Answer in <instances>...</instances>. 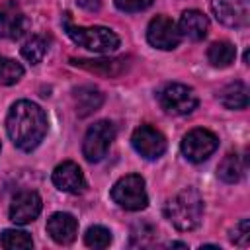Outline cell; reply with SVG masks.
<instances>
[{
	"instance_id": "1",
	"label": "cell",
	"mask_w": 250,
	"mask_h": 250,
	"mask_svg": "<svg viewBox=\"0 0 250 250\" xmlns=\"http://www.w3.org/2000/svg\"><path fill=\"white\" fill-rule=\"evenodd\" d=\"M47 127L45 111L29 100L16 102L6 115V133L14 146L23 152H31L41 145L47 135Z\"/></svg>"
},
{
	"instance_id": "2",
	"label": "cell",
	"mask_w": 250,
	"mask_h": 250,
	"mask_svg": "<svg viewBox=\"0 0 250 250\" xmlns=\"http://www.w3.org/2000/svg\"><path fill=\"white\" fill-rule=\"evenodd\" d=\"M164 217L178 230H193L199 227L203 217V199L195 188H186L178 191L164 205Z\"/></svg>"
},
{
	"instance_id": "3",
	"label": "cell",
	"mask_w": 250,
	"mask_h": 250,
	"mask_svg": "<svg viewBox=\"0 0 250 250\" xmlns=\"http://www.w3.org/2000/svg\"><path fill=\"white\" fill-rule=\"evenodd\" d=\"M62 25H64V31L66 35L80 47L88 49V51H94V53H111L119 47V37L109 29V27H104V25H94V27H82V25H74L70 21V16L64 14L62 18Z\"/></svg>"
},
{
	"instance_id": "4",
	"label": "cell",
	"mask_w": 250,
	"mask_h": 250,
	"mask_svg": "<svg viewBox=\"0 0 250 250\" xmlns=\"http://www.w3.org/2000/svg\"><path fill=\"white\" fill-rule=\"evenodd\" d=\"M111 199L127 211H143L148 205L145 180L139 174H127L119 178L111 188Z\"/></svg>"
},
{
	"instance_id": "5",
	"label": "cell",
	"mask_w": 250,
	"mask_h": 250,
	"mask_svg": "<svg viewBox=\"0 0 250 250\" xmlns=\"http://www.w3.org/2000/svg\"><path fill=\"white\" fill-rule=\"evenodd\" d=\"M158 102H160L162 109L170 115H188L199 104L195 90L186 84H180V82L166 84L162 88V92L158 94Z\"/></svg>"
},
{
	"instance_id": "6",
	"label": "cell",
	"mask_w": 250,
	"mask_h": 250,
	"mask_svg": "<svg viewBox=\"0 0 250 250\" xmlns=\"http://www.w3.org/2000/svg\"><path fill=\"white\" fill-rule=\"evenodd\" d=\"M115 139V127L111 121L102 119L96 121L94 125L88 127L86 135H84V143H82V154L88 162H100L107 150L111 141Z\"/></svg>"
},
{
	"instance_id": "7",
	"label": "cell",
	"mask_w": 250,
	"mask_h": 250,
	"mask_svg": "<svg viewBox=\"0 0 250 250\" xmlns=\"http://www.w3.org/2000/svg\"><path fill=\"white\" fill-rule=\"evenodd\" d=\"M217 146H219L217 135L211 133L209 129H201V127L191 129L188 135H184L182 145H180L182 154L189 162H195V164L207 160L217 150Z\"/></svg>"
},
{
	"instance_id": "8",
	"label": "cell",
	"mask_w": 250,
	"mask_h": 250,
	"mask_svg": "<svg viewBox=\"0 0 250 250\" xmlns=\"http://www.w3.org/2000/svg\"><path fill=\"white\" fill-rule=\"evenodd\" d=\"M180 29L178 23L172 21L168 16H156L150 20L148 27H146V41L154 47V49H162V51H172L180 45Z\"/></svg>"
},
{
	"instance_id": "9",
	"label": "cell",
	"mask_w": 250,
	"mask_h": 250,
	"mask_svg": "<svg viewBox=\"0 0 250 250\" xmlns=\"http://www.w3.org/2000/svg\"><path fill=\"white\" fill-rule=\"evenodd\" d=\"M211 10L227 27H246L250 23V0H211Z\"/></svg>"
},
{
	"instance_id": "10",
	"label": "cell",
	"mask_w": 250,
	"mask_h": 250,
	"mask_svg": "<svg viewBox=\"0 0 250 250\" xmlns=\"http://www.w3.org/2000/svg\"><path fill=\"white\" fill-rule=\"evenodd\" d=\"M131 145L146 160H156L166 150V139H164V135L158 129H154L152 125H141V127H137L133 131Z\"/></svg>"
},
{
	"instance_id": "11",
	"label": "cell",
	"mask_w": 250,
	"mask_h": 250,
	"mask_svg": "<svg viewBox=\"0 0 250 250\" xmlns=\"http://www.w3.org/2000/svg\"><path fill=\"white\" fill-rule=\"evenodd\" d=\"M41 207L43 203L37 191H31V189L20 191L10 203V221H14L16 225H27L37 219V215L41 213Z\"/></svg>"
},
{
	"instance_id": "12",
	"label": "cell",
	"mask_w": 250,
	"mask_h": 250,
	"mask_svg": "<svg viewBox=\"0 0 250 250\" xmlns=\"http://www.w3.org/2000/svg\"><path fill=\"white\" fill-rule=\"evenodd\" d=\"M51 180L61 191H66V193H82L86 188V180H84L80 166L76 162H70V160L59 164L53 170Z\"/></svg>"
},
{
	"instance_id": "13",
	"label": "cell",
	"mask_w": 250,
	"mask_h": 250,
	"mask_svg": "<svg viewBox=\"0 0 250 250\" xmlns=\"http://www.w3.org/2000/svg\"><path fill=\"white\" fill-rule=\"evenodd\" d=\"M47 232L57 244H70L76 238L78 223L70 213H53L47 219Z\"/></svg>"
},
{
	"instance_id": "14",
	"label": "cell",
	"mask_w": 250,
	"mask_h": 250,
	"mask_svg": "<svg viewBox=\"0 0 250 250\" xmlns=\"http://www.w3.org/2000/svg\"><path fill=\"white\" fill-rule=\"evenodd\" d=\"M27 29V20L16 4H4L0 8V37L20 39Z\"/></svg>"
},
{
	"instance_id": "15",
	"label": "cell",
	"mask_w": 250,
	"mask_h": 250,
	"mask_svg": "<svg viewBox=\"0 0 250 250\" xmlns=\"http://www.w3.org/2000/svg\"><path fill=\"white\" fill-rule=\"evenodd\" d=\"M178 29H180V35H184L191 41H201L209 31V20L199 10H186L180 16Z\"/></svg>"
},
{
	"instance_id": "16",
	"label": "cell",
	"mask_w": 250,
	"mask_h": 250,
	"mask_svg": "<svg viewBox=\"0 0 250 250\" xmlns=\"http://www.w3.org/2000/svg\"><path fill=\"white\" fill-rule=\"evenodd\" d=\"M72 98H74V107L78 117H86L98 111L100 105L104 104V94L96 86H80L72 92Z\"/></svg>"
},
{
	"instance_id": "17",
	"label": "cell",
	"mask_w": 250,
	"mask_h": 250,
	"mask_svg": "<svg viewBox=\"0 0 250 250\" xmlns=\"http://www.w3.org/2000/svg\"><path fill=\"white\" fill-rule=\"evenodd\" d=\"M70 62L74 66H80L84 70H90V72H98V74H104V76H119L125 68H127V61L125 59H111V61H105V59H100V61H90V59H70Z\"/></svg>"
},
{
	"instance_id": "18",
	"label": "cell",
	"mask_w": 250,
	"mask_h": 250,
	"mask_svg": "<svg viewBox=\"0 0 250 250\" xmlns=\"http://www.w3.org/2000/svg\"><path fill=\"white\" fill-rule=\"evenodd\" d=\"M219 102L227 109H244L248 105V88H246V84L240 82V80L227 84L219 92Z\"/></svg>"
},
{
	"instance_id": "19",
	"label": "cell",
	"mask_w": 250,
	"mask_h": 250,
	"mask_svg": "<svg viewBox=\"0 0 250 250\" xmlns=\"http://www.w3.org/2000/svg\"><path fill=\"white\" fill-rule=\"evenodd\" d=\"M234 57H236V49H234V45L230 41H215L207 49V59L217 68L229 66L234 61Z\"/></svg>"
},
{
	"instance_id": "20",
	"label": "cell",
	"mask_w": 250,
	"mask_h": 250,
	"mask_svg": "<svg viewBox=\"0 0 250 250\" xmlns=\"http://www.w3.org/2000/svg\"><path fill=\"white\" fill-rule=\"evenodd\" d=\"M242 172H244V166H242L238 154H234V152H229V154L221 160V164H219V168H217V176H219L223 182H227V184L238 182V180L242 178Z\"/></svg>"
},
{
	"instance_id": "21",
	"label": "cell",
	"mask_w": 250,
	"mask_h": 250,
	"mask_svg": "<svg viewBox=\"0 0 250 250\" xmlns=\"http://www.w3.org/2000/svg\"><path fill=\"white\" fill-rule=\"evenodd\" d=\"M0 244L6 250H27L33 246L31 234L25 230H18V229H6L0 234Z\"/></svg>"
},
{
	"instance_id": "22",
	"label": "cell",
	"mask_w": 250,
	"mask_h": 250,
	"mask_svg": "<svg viewBox=\"0 0 250 250\" xmlns=\"http://www.w3.org/2000/svg\"><path fill=\"white\" fill-rule=\"evenodd\" d=\"M47 49H49L47 39L41 37V35H35V37L27 39V41L23 43V47H21V57H23L25 61H29L31 64H37V62H41L43 57L47 55Z\"/></svg>"
},
{
	"instance_id": "23",
	"label": "cell",
	"mask_w": 250,
	"mask_h": 250,
	"mask_svg": "<svg viewBox=\"0 0 250 250\" xmlns=\"http://www.w3.org/2000/svg\"><path fill=\"white\" fill-rule=\"evenodd\" d=\"M21 76H23V66L20 62H16L14 59L0 55V84H4V86L16 84Z\"/></svg>"
},
{
	"instance_id": "24",
	"label": "cell",
	"mask_w": 250,
	"mask_h": 250,
	"mask_svg": "<svg viewBox=\"0 0 250 250\" xmlns=\"http://www.w3.org/2000/svg\"><path fill=\"white\" fill-rule=\"evenodd\" d=\"M84 242H86V246H90V248H98V250L107 248V246L111 244V232H109V229H105V227L94 225V227H90V229L86 230Z\"/></svg>"
},
{
	"instance_id": "25",
	"label": "cell",
	"mask_w": 250,
	"mask_h": 250,
	"mask_svg": "<svg viewBox=\"0 0 250 250\" xmlns=\"http://www.w3.org/2000/svg\"><path fill=\"white\" fill-rule=\"evenodd\" d=\"M230 242L242 248L248 246L250 242V221L248 219H242L238 225H234V229L230 230Z\"/></svg>"
},
{
	"instance_id": "26",
	"label": "cell",
	"mask_w": 250,
	"mask_h": 250,
	"mask_svg": "<svg viewBox=\"0 0 250 250\" xmlns=\"http://www.w3.org/2000/svg\"><path fill=\"white\" fill-rule=\"evenodd\" d=\"M152 4V0H115V6L121 12H141L146 10Z\"/></svg>"
},
{
	"instance_id": "27",
	"label": "cell",
	"mask_w": 250,
	"mask_h": 250,
	"mask_svg": "<svg viewBox=\"0 0 250 250\" xmlns=\"http://www.w3.org/2000/svg\"><path fill=\"white\" fill-rule=\"evenodd\" d=\"M76 2H78L80 8H84V10H88V12H96V10H100V6H102L100 0H76Z\"/></svg>"
}]
</instances>
